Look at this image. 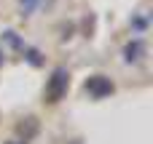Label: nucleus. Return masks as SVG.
Wrapping results in <instances>:
<instances>
[{
    "mask_svg": "<svg viewBox=\"0 0 153 144\" xmlns=\"http://www.w3.org/2000/svg\"><path fill=\"white\" fill-rule=\"evenodd\" d=\"M67 83H70V75H67V69H54V75H51V80H48V86H46V102H59L62 96H65V91H67Z\"/></svg>",
    "mask_w": 153,
    "mask_h": 144,
    "instance_id": "f257e3e1",
    "label": "nucleus"
},
{
    "mask_svg": "<svg viewBox=\"0 0 153 144\" xmlns=\"http://www.w3.org/2000/svg\"><path fill=\"white\" fill-rule=\"evenodd\" d=\"M86 91H89L91 96L102 99V96L113 94V83H110L108 77H102V75H94V77H89V80H86Z\"/></svg>",
    "mask_w": 153,
    "mask_h": 144,
    "instance_id": "f03ea898",
    "label": "nucleus"
}]
</instances>
